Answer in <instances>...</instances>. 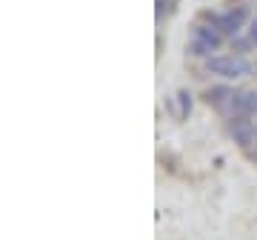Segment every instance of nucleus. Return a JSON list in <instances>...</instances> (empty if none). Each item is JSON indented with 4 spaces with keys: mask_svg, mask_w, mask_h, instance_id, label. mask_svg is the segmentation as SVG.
I'll use <instances>...</instances> for the list:
<instances>
[{
    "mask_svg": "<svg viewBox=\"0 0 257 240\" xmlns=\"http://www.w3.org/2000/svg\"><path fill=\"white\" fill-rule=\"evenodd\" d=\"M200 18H203V20H209V23L217 29L220 35H237L240 29H243V23H246V18H248V9H246V6H234V9L223 12V15H211V12H203Z\"/></svg>",
    "mask_w": 257,
    "mask_h": 240,
    "instance_id": "obj_1",
    "label": "nucleus"
},
{
    "mask_svg": "<svg viewBox=\"0 0 257 240\" xmlns=\"http://www.w3.org/2000/svg\"><path fill=\"white\" fill-rule=\"evenodd\" d=\"M223 43V35L211 26H194L192 29V52L197 57H211V52H217Z\"/></svg>",
    "mask_w": 257,
    "mask_h": 240,
    "instance_id": "obj_2",
    "label": "nucleus"
},
{
    "mask_svg": "<svg viewBox=\"0 0 257 240\" xmlns=\"http://www.w3.org/2000/svg\"><path fill=\"white\" fill-rule=\"evenodd\" d=\"M234 94H237V92H231L229 86H211L209 92H206V103H209L211 109H217V111H223V114H229Z\"/></svg>",
    "mask_w": 257,
    "mask_h": 240,
    "instance_id": "obj_6",
    "label": "nucleus"
},
{
    "mask_svg": "<svg viewBox=\"0 0 257 240\" xmlns=\"http://www.w3.org/2000/svg\"><path fill=\"white\" fill-rule=\"evenodd\" d=\"M248 37H251V43H257V18H254V23H251V29H248Z\"/></svg>",
    "mask_w": 257,
    "mask_h": 240,
    "instance_id": "obj_8",
    "label": "nucleus"
},
{
    "mask_svg": "<svg viewBox=\"0 0 257 240\" xmlns=\"http://www.w3.org/2000/svg\"><path fill=\"white\" fill-rule=\"evenodd\" d=\"M206 69H209L211 74H220V77H243V74H248V63L243 57H234V55L209 57Z\"/></svg>",
    "mask_w": 257,
    "mask_h": 240,
    "instance_id": "obj_3",
    "label": "nucleus"
},
{
    "mask_svg": "<svg viewBox=\"0 0 257 240\" xmlns=\"http://www.w3.org/2000/svg\"><path fill=\"white\" fill-rule=\"evenodd\" d=\"M257 111V92H237L231 100L229 117H251Z\"/></svg>",
    "mask_w": 257,
    "mask_h": 240,
    "instance_id": "obj_5",
    "label": "nucleus"
},
{
    "mask_svg": "<svg viewBox=\"0 0 257 240\" xmlns=\"http://www.w3.org/2000/svg\"><path fill=\"white\" fill-rule=\"evenodd\" d=\"M177 103H180V117H189V111H192V94L189 92H177Z\"/></svg>",
    "mask_w": 257,
    "mask_h": 240,
    "instance_id": "obj_7",
    "label": "nucleus"
},
{
    "mask_svg": "<svg viewBox=\"0 0 257 240\" xmlns=\"http://www.w3.org/2000/svg\"><path fill=\"white\" fill-rule=\"evenodd\" d=\"M172 3H177V0H172Z\"/></svg>",
    "mask_w": 257,
    "mask_h": 240,
    "instance_id": "obj_9",
    "label": "nucleus"
},
{
    "mask_svg": "<svg viewBox=\"0 0 257 240\" xmlns=\"http://www.w3.org/2000/svg\"><path fill=\"white\" fill-rule=\"evenodd\" d=\"M229 135L234 138V143H237L243 152H248L251 149V143H254V126H251V120L248 117H229Z\"/></svg>",
    "mask_w": 257,
    "mask_h": 240,
    "instance_id": "obj_4",
    "label": "nucleus"
}]
</instances>
